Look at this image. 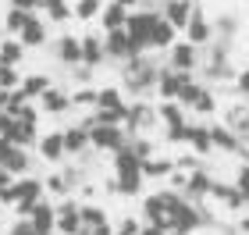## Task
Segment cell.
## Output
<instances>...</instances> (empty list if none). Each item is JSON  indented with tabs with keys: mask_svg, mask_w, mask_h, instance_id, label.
I'll return each instance as SVG.
<instances>
[{
	"mask_svg": "<svg viewBox=\"0 0 249 235\" xmlns=\"http://www.w3.org/2000/svg\"><path fill=\"white\" fill-rule=\"evenodd\" d=\"M121 89L124 93H135V96H146L150 89H157V78H160V68L153 64L150 54H139V57H128L121 68Z\"/></svg>",
	"mask_w": 249,
	"mask_h": 235,
	"instance_id": "cell-1",
	"label": "cell"
},
{
	"mask_svg": "<svg viewBox=\"0 0 249 235\" xmlns=\"http://www.w3.org/2000/svg\"><path fill=\"white\" fill-rule=\"evenodd\" d=\"M157 18H160V11H153V7H135L132 15H128V21H124V32L132 36V43H135V50H139V54L150 50V36H153Z\"/></svg>",
	"mask_w": 249,
	"mask_h": 235,
	"instance_id": "cell-2",
	"label": "cell"
},
{
	"mask_svg": "<svg viewBox=\"0 0 249 235\" xmlns=\"http://www.w3.org/2000/svg\"><path fill=\"white\" fill-rule=\"evenodd\" d=\"M89 128V139H93V150H104V153H118L124 143L132 139V132L124 125H107V121H93Z\"/></svg>",
	"mask_w": 249,
	"mask_h": 235,
	"instance_id": "cell-3",
	"label": "cell"
},
{
	"mask_svg": "<svg viewBox=\"0 0 249 235\" xmlns=\"http://www.w3.org/2000/svg\"><path fill=\"white\" fill-rule=\"evenodd\" d=\"M15 185H18L15 214H18V217H29V214H32V207H36L39 199L47 196V182H43V178H32V175H21Z\"/></svg>",
	"mask_w": 249,
	"mask_h": 235,
	"instance_id": "cell-4",
	"label": "cell"
},
{
	"mask_svg": "<svg viewBox=\"0 0 249 235\" xmlns=\"http://www.w3.org/2000/svg\"><path fill=\"white\" fill-rule=\"evenodd\" d=\"M160 121V110L150 107L146 100H135L128 104V121H124V128L132 132V136H150V128Z\"/></svg>",
	"mask_w": 249,
	"mask_h": 235,
	"instance_id": "cell-5",
	"label": "cell"
},
{
	"mask_svg": "<svg viewBox=\"0 0 249 235\" xmlns=\"http://www.w3.org/2000/svg\"><path fill=\"white\" fill-rule=\"evenodd\" d=\"M4 136L15 143V146H29V150H32V146L39 143V121H25V118H15V114H11Z\"/></svg>",
	"mask_w": 249,
	"mask_h": 235,
	"instance_id": "cell-6",
	"label": "cell"
},
{
	"mask_svg": "<svg viewBox=\"0 0 249 235\" xmlns=\"http://www.w3.org/2000/svg\"><path fill=\"white\" fill-rule=\"evenodd\" d=\"M213 36H217V25H213L207 18V11L196 4V15H192V21L185 25V39L196 43V47H207V43H213Z\"/></svg>",
	"mask_w": 249,
	"mask_h": 235,
	"instance_id": "cell-7",
	"label": "cell"
},
{
	"mask_svg": "<svg viewBox=\"0 0 249 235\" xmlns=\"http://www.w3.org/2000/svg\"><path fill=\"white\" fill-rule=\"evenodd\" d=\"M86 225H82V203H75V199H61L57 207V235H78Z\"/></svg>",
	"mask_w": 249,
	"mask_h": 235,
	"instance_id": "cell-8",
	"label": "cell"
},
{
	"mask_svg": "<svg viewBox=\"0 0 249 235\" xmlns=\"http://www.w3.org/2000/svg\"><path fill=\"white\" fill-rule=\"evenodd\" d=\"M104 47H107V57H114V61H128V57H139V50H135V43L132 36L124 29H110L107 36H104Z\"/></svg>",
	"mask_w": 249,
	"mask_h": 235,
	"instance_id": "cell-9",
	"label": "cell"
},
{
	"mask_svg": "<svg viewBox=\"0 0 249 235\" xmlns=\"http://www.w3.org/2000/svg\"><path fill=\"white\" fill-rule=\"evenodd\" d=\"M167 64L178 68V72H196L199 68V47H196V43H189V39L175 43V47L167 50Z\"/></svg>",
	"mask_w": 249,
	"mask_h": 235,
	"instance_id": "cell-10",
	"label": "cell"
},
{
	"mask_svg": "<svg viewBox=\"0 0 249 235\" xmlns=\"http://www.w3.org/2000/svg\"><path fill=\"white\" fill-rule=\"evenodd\" d=\"M36 153H39L47 164H61L64 157H68V146H64V128H53V132H47V136H39Z\"/></svg>",
	"mask_w": 249,
	"mask_h": 235,
	"instance_id": "cell-11",
	"label": "cell"
},
{
	"mask_svg": "<svg viewBox=\"0 0 249 235\" xmlns=\"http://www.w3.org/2000/svg\"><path fill=\"white\" fill-rule=\"evenodd\" d=\"M210 132H213V146H217V150H224V153H242L246 161H249L246 139H242L231 125H210Z\"/></svg>",
	"mask_w": 249,
	"mask_h": 235,
	"instance_id": "cell-12",
	"label": "cell"
},
{
	"mask_svg": "<svg viewBox=\"0 0 249 235\" xmlns=\"http://www.w3.org/2000/svg\"><path fill=\"white\" fill-rule=\"evenodd\" d=\"M53 57H57L64 68H78V64H82V39L64 32V36L53 43Z\"/></svg>",
	"mask_w": 249,
	"mask_h": 235,
	"instance_id": "cell-13",
	"label": "cell"
},
{
	"mask_svg": "<svg viewBox=\"0 0 249 235\" xmlns=\"http://www.w3.org/2000/svg\"><path fill=\"white\" fill-rule=\"evenodd\" d=\"M192 72H178V68H160V78H157V93H160L164 100H178V93H182V86H185V78Z\"/></svg>",
	"mask_w": 249,
	"mask_h": 235,
	"instance_id": "cell-14",
	"label": "cell"
},
{
	"mask_svg": "<svg viewBox=\"0 0 249 235\" xmlns=\"http://www.w3.org/2000/svg\"><path fill=\"white\" fill-rule=\"evenodd\" d=\"M160 15L171 21L175 29H185L189 21H192V15H196V4H192V0H164Z\"/></svg>",
	"mask_w": 249,
	"mask_h": 235,
	"instance_id": "cell-15",
	"label": "cell"
},
{
	"mask_svg": "<svg viewBox=\"0 0 249 235\" xmlns=\"http://www.w3.org/2000/svg\"><path fill=\"white\" fill-rule=\"evenodd\" d=\"M36 104L43 107V114H64V110H71L75 104H71V93H64V89H57V86H50L47 93H43Z\"/></svg>",
	"mask_w": 249,
	"mask_h": 235,
	"instance_id": "cell-16",
	"label": "cell"
},
{
	"mask_svg": "<svg viewBox=\"0 0 249 235\" xmlns=\"http://www.w3.org/2000/svg\"><path fill=\"white\" fill-rule=\"evenodd\" d=\"M29 221H32V225H36L39 232H57V207H53L50 199L43 196L39 203L32 207V214H29Z\"/></svg>",
	"mask_w": 249,
	"mask_h": 235,
	"instance_id": "cell-17",
	"label": "cell"
},
{
	"mask_svg": "<svg viewBox=\"0 0 249 235\" xmlns=\"http://www.w3.org/2000/svg\"><path fill=\"white\" fill-rule=\"evenodd\" d=\"M210 193H213V178L207 175V164L196 167V171H189V189H185V196L199 203V199H207Z\"/></svg>",
	"mask_w": 249,
	"mask_h": 235,
	"instance_id": "cell-18",
	"label": "cell"
},
{
	"mask_svg": "<svg viewBox=\"0 0 249 235\" xmlns=\"http://www.w3.org/2000/svg\"><path fill=\"white\" fill-rule=\"evenodd\" d=\"M175 43H178V29L160 15L157 25H153V36H150V50H171Z\"/></svg>",
	"mask_w": 249,
	"mask_h": 235,
	"instance_id": "cell-19",
	"label": "cell"
},
{
	"mask_svg": "<svg viewBox=\"0 0 249 235\" xmlns=\"http://www.w3.org/2000/svg\"><path fill=\"white\" fill-rule=\"evenodd\" d=\"M64 146H68V157H82L89 146H93L89 128H86V125H68V128H64Z\"/></svg>",
	"mask_w": 249,
	"mask_h": 235,
	"instance_id": "cell-20",
	"label": "cell"
},
{
	"mask_svg": "<svg viewBox=\"0 0 249 235\" xmlns=\"http://www.w3.org/2000/svg\"><path fill=\"white\" fill-rule=\"evenodd\" d=\"M107 61V47H104V39L100 36H82V64H89V68H100V64Z\"/></svg>",
	"mask_w": 249,
	"mask_h": 235,
	"instance_id": "cell-21",
	"label": "cell"
},
{
	"mask_svg": "<svg viewBox=\"0 0 249 235\" xmlns=\"http://www.w3.org/2000/svg\"><path fill=\"white\" fill-rule=\"evenodd\" d=\"M128 15H132V11L124 7V4H118V0H110V4H104V11H100V25H104L107 32H110V29H124V21H128Z\"/></svg>",
	"mask_w": 249,
	"mask_h": 235,
	"instance_id": "cell-22",
	"label": "cell"
},
{
	"mask_svg": "<svg viewBox=\"0 0 249 235\" xmlns=\"http://www.w3.org/2000/svg\"><path fill=\"white\" fill-rule=\"evenodd\" d=\"M114 157V175H128V171H142V157L132 150V143H124V146L118 153H110Z\"/></svg>",
	"mask_w": 249,
	"mask_h": 235,
	"instance_id": "cell-23",
	"label": "cell"
},
{
	"mask_svg": "<svg viewBox=\"0 0 249 235\" xmlns=\"http://www.w3.org/2000/svg\"><path fill=\"white\" fill-rule=\"evenodd\" d=\"M53 86V78L47 72H32V75H21V93H25L29 100H39L47 89Z\"/></svg>",
	"mask_w": 249,
	"mask_h": 235,
	"instance_id": "cell-24",
	"label": "cell"
},
{
	"mask_svg": "<svg viewBox=\"0 0 249 235\" xmlns=\"http://www.w3.org/2000/svg\"><path fill=\"white\" fill-rule=\"evenodd\" d=\"M18 39L25 43V47L32 50V47H47V21H39L36 15L29 18V25L18 32Z\"/></svg>",
	"mask_w": 249,
	"mask_h": 235,
	"instance_id": "cell-25",
	"label": "cell"
},
{
	"mask_svg": "<svg viewBox=\"0 0 249 235\" xmlns=\"http://www.w3.org/2000/svg\"><path fill=\"white\" fill-rule=\"evenodd\" d=\"M189 146H192V153H199V157H207V153L217 150V146H213V132H210V125H192Z\"/></svg>",
	"mask_w": 249,
	"mask_h": 235,
	"instance_id": "cell-26",
	"label": "cell"
},
{
	"mask_svg": "<svg viewBox=\"0 0 249 235\" xmlns=\"http://www.w3.org/2000/svg\"><path fill=\"white\" fill-rule=\"evenodd\" d=\"M4 167L11 175H29V167H32V157H29V146H11V153H7V161H4Z\"/></svg>",
	"mask_w": 249,
	"mask_h": 235,
	"instance_id": "cell-27",
	"label": "cell"
},
{
	"mask_svg": "<svg viewBox=\"0 0 249 235\" xmlns=\"http://www.w3.org/2000/svg\"><path fill=\"white\" fill-rule=\"evenodd\" d=\"M118 178V196H139L142 193V182H146V175L142 171H128V175H114Z\"/></svg>",
	"mask_w": 249,
	"mask_h": 235,
	"instance_id": "cell-28",
	"label": "cell"
},
{
	"mask_svg": "<svg viewBox=\"0 0 249 235\" xmlns=\"http://www.w3.org/2000/svg\"><path fill=\"white\" fill-rule=\"evenodd\" d=\"M25 104H29V96L21 93V86H18V89H0V107H4L7 114H15V118H18Z\"/></svg>",
	"mask_w": 249,
	"mask_h": 235,
	"instance_id": "cell-29",
	"label": "cell"
},
{
	"mask_svg": "<svg viewBox=\"0 0 249 235\" xmlns=\"http://www.w3.org/2000/svg\"><path fill=\"white\" fill-rule=\"evenodd\" d=\"M171 171H175L171 157H150V161H142V175L146 178H167Z\"/></svg>",
	"mask_w": 249,
	"mask_h": 235,
	"instance_id": "cell-30",
	"label": "cell"
},
{
	"mask_svg": "<svg viewBox=\"0 0 249 235\" xmlns=\"http://www.w3.org/2000/svg\"><path fill=\"white\" fill-rule=\"evenodd\" d=\"M157 110H160V121H164V128H167V125H182L189 107H185V104H178V100H164V104L157 107Z\"/></svg>",
	"mask_w": 249,
	"mask_h": 235,
	"instance_id": "cell-31",
	"label": "cell"
},
{
	"mask_svg": "<svg viewBox=\"0 0 249 235\" xmlns=\"http://www.w3.org/2000/svg\"><path fill=\"white\" fill-rule=\"evenodd\" d=\"M43 11H47L50 21H61V25L75 18V7L68 4V0H43Z\"/></svg>",
	"mask_w": 249,
	"mask_h": 235,
	"instance_id": "cell-32",
	"label": "cell"
},
{
	"mask_svg": "<svg viewBox=\"0 0 249 235\" xmlns=\"http://www.w3.org/2000/svg\"><path fill=\"white\" fill-rule=\"evenodd\" d=\"M124 104H128V100H124V93H121L118 86H104L93 110H114V107H124Z\"/></svg>",
	"mask_w": 249,
	"mask_h": 235,
	"instance_id": "cell-33",
	"label": "cell"
},
{
	"mask_svg": "<svg viewBox=\"0 0 249 235\" xmlns=\"http://www.w3.org/2000/svg\"><path fill=\"white\" fill-rule=\"evenodd\" d=\"M25 43H21V39H4V43H0V61H4V64H15V68H18V61L21 57H25Z\"/></svg>",
	"mask_w": 249,
	"mask_h": 235,
	"instance_id": "cell-34",
	"label": "cell"
},
{
	"mask_svg": "<svg viewBox=\"0 0 249 235\" xmlns=\"http://www.w3.org/2000/svg\"><path fill=\"white\" fill-rule=\"evenodd\" d=\"M29 18H32V11H21V7H15V4H11V7H7V18H4V29L18 36V32L29 25Z\"/></svg>",
	"mask_w": 249,
	"mask_h": 235,
	"instance_id": "cell-35",
	"label": "cell"
},
{
	"mask_svg": "<svg viewBox=\"0 0 249 235\" xmlns=\"http://www.w3.org/2000/svg\"><path fill=\"white\" fill-rule=\"evenodd\" d=\"M189 110H196V114H203V118H210L213 110H217V93H213V89H207V86H203V93L196 96V104H192Z\"/></svg>",
	"mask_w": 249,
	"mask_h": 235,
	"instance_id": "cell-36",
	"label": "cell"
},
{
	"mask_svg": "<svg viewBox=\"0 0 249 235\" xmlns=\"http://www.w3.org/2000/svg\"><path fill=\"white\" fill-rule=\"evenodd\" d=\"M100 11H104V0H78L75 4V21H100Z\"/></svg>",
	"mask_w": 249,
	"mask_h": 235,
	"instance_id": "cell-37",
	"label": "cell"
},
{
	"mask_svg": "<svg viewBox=\"0 0 249 235\" xmlns=\"http://www.w3.org/2000/svg\"><path fill=\"white\" fill-rule=\"evenodd\" d=\"M104 221H110V217L100 203H82V225L86 228H96V225H104Z\"/></svg>",
	"mask_w": 249,
	"mask_h": 235,
	"instance_id": "cell-38",
	"label": "cell"
},
{
	"mask_svg": "<svg viewBox=\"0 0 249 235\" xmlns=\"http://www.w3.org/2000/svg\"><path fill=\"white\" fill-rule=\"evenodd\" d=\"M171 146H182V143H189L192 139V125L189 121H182V125H167V136H164Z\"/></svg>",
	"mask_w": 249,
	"mask_h": 235,
	"instance_id": "cell-39",
	"label": "cell"
},
{
	"mask_svg": "<svg viewBox=\"0 0 249 235\" xmlns=\"http://www.w3.org/2000/svg\"><path fill=\"white\" fill-rule=\"evenodd\" d=\"M96 100H100V89H93V86H82V89H75V93H71V104L75 107H96Z\"/></svg>",
	"mask_w": 249,
	"mask_h": 235,
	"instance_id": "cell-40",
	"label": "cell"
},
{
	"mask_svg": "<svg viewBox=\"0 0 249 235\" xmlns=\"http://www.w3.org/2000/svg\"><path fill=\"white\" fill-rule=\"evenodd\" d=\"M18 86H21L18 68H15V64H4V61H0V89H18Z\"/></svg>",
	"mask_w": 249,
	"mask_h": 235,
	"instance_id": "cell-41",
	"label": "cell"
},
{
	"mask_svg": "<svg viewBox=\"0 0 249 235\" xmlns=\"http://www.w3.org/2000/svg\"><path fill=\"white\" fill-rule=\"evenodd\" d=\"M203 93V86L196 82V78H185V86H182V93H178V104H185V107H192V104H196V96Z\"/></svg>",
	"mask_w": 249,
	"mask_h": 235,
	"instance_id": "cell-42",
	"label": "cell"
},
{
	"mask_svg": "<svg viewBox=\"0 0 249 235\" xmlns=\"http://www.w3.org/2000/svg\"><path fill=\"white\" fill-rule=\"evenodd\" d=\"M43 182H47V193H53V196H68L71 193V185H68V178H64V171H57V175H50V178H43Z\"/></svg>",
	"mask_w": 249,
	"mask_h": 235,
	"instance_id": "cell-43",
	"label": "cell"
},
{
	"mask_svg": "<svg viewBox=\"0 0 249 235\" xmlns=\"http://www.w3.org/2000/svg\"><path fill=\"white\" fill-rule=\"evenodd\" d=\"M7 235H53V232H39L36 225H32L29 217H18V221H11V228Z\"/></svg>",
	"mask_w": 249,
	"mask_h": 235,
	"instance_id": "cell-44",
	"label": "cell"
},
{
	"mask_svg": "<svg viewBox=\"0 0 249 235\" xmlns=\"http://www.w3.org/2000/svg\"><path fill=\"white\" fill-rule=\"evenodd\" d=\"M128 143H132V150L139 153L142 161H150V157H153V139H150V136H132Z\"/></svg>",
	"mask_w": 249,
	"mask_h": 235,
	"instance_id": "cell-45",
	"label": "cell"
},
{
	"mask_svg": "<svg viewBox=\"0 0 249 235\" xmlns=\"http://www.w3.org/2000/svg\"><path fill=\"white\" fill-rule=\"evenodd\" d=\"M231 185L239 189V193H246V196H249V161H242V167L235 171V182H231Z\"/></svg>",
	"mask_w": 249,
	"mask_h": 235,
	"instance_id": "cell-46",
	"label": "cell"
},
{
	"mask_svg": "<svg viewBox=\"0 0 249 235\" xmlns=\"http://www.w3.org/2000/svg\"><path fill=\"white\" fill-rule=\"evenodd\" d=\"M142 232V217H121L118 235H139Z\"/></svg>",
	"mask_w": 249,
	"mask_h": 235,
	"instance_id": "cell-47",
	"label": "cell"
},
{
	"mask_svg": "<svg viewBox=\"0 0 249 235\" xmlns=\"http://www.w3.org/2000/svg\"><path fill=\"white\" fill-rule=\"evenodd\" d=\"M15 203H18V185L11 182V185L0 189V207H15Z\"/></svg>",
	"mask_w": 249,
	"mask_h": 235,
	"instance_id": "cell-48",
	"label": "cell"
},
{
	"mask_svg": "<svg viewBox=\"0 0 249 235\" xmlns=\"http://www.w3.org/2000/svg\"><path fill=\"white\" fill-rule=\"evenodd\" d=\"M175 164L185 167V171H196V167H203V157H199V153H185V157H178Z\"/></svg>",
	"mask_w": 249,
	"mask_h": 235,
	"instance_id": "cell-49",
	"label": "cell"
},
{
	"mask_svg": "<svg viewBox=\"0 0 249 235\" xmlns=\"http://www.w3.org/2000/svg\"><path fill=\"white\" fill-rule=\"evenodd\" d=\"M235 89H239L242 96H249V68H242L239 75H235Z\"/></svg>",
	"mask_w": 249,
	"mask_h": 235,
	"instance_id": "cell-50",
	"label": "cell"
},
{
	"mask_svg": "<svg viewBox=\"0 0 249 235\" xmlns=\"http://www.w3.org/2000/svg\"><path fill=\"white\" fill-rule=\"evenodd\" d=\"M11 4L21 7V11H32V15H36V11H43V0H11Z\"/></svg>",
	"mask_w": 249,
	"mask_h": 235,
	"instance_id": "cell-51",
	"label": "cell"
},
{
	"mask_svg": "<svg viewBox=\"0 0 249 235\" xmlns=\"http://www.w3.org/2000/svg\"><path fill=\"white\" fill-rule=\"evenodd\" d=\"M139 235H171V228H164V225H150V221H142V232Z\"/></svg>",
	"mask_w": 249,
	"mask_h": 235,
	"instance_id": "cell-52",
	"label": "cell"
},
{
	"mask_svg": "<svg viewBox=\"0 0 249 235\" xmlns=\"http://www.w3.org/2000/svg\"><path fill=\"white\" fill-rule=\"evenodd\" d=\"M11 146H15V143H11L7 136H0V164L7 161V153H11Z\"/></svg>",
	"mask_w": 249,
	"mask_h": 235,
	"instance_id": "cell-53",
	"label": "cell"
},
{
	"mask_svg": "<svg viewBox=\"0 0 249 235\" xmlns=\"http://www.w3.org/2000/svg\"><path fill=\"white\" fill-rule=\"evenodd\" d=\"M96 235H118V232L110 228V221H104V225H96Z\"/></svg>",
	"mask_w": 249,
	"mask_h": 235,
	"instance_id": "cell-54",
	"label": "cell"
},
{
	"mask_svg": "<svg viewBox=\"0 0 249 235\" xmlns=\"http://www.w3.org/2000/svg\"><path fill=\"white\" fill-rule=\"evenodd\" d=\"M7 121H11V114H7V110H4V107H0V136H4V128H7Z\"/></svg>",
	"mask_w": 249,
	"mask_h": 235,
	"instance_id": "cell-55",
	"label": "cell"
},
{
	"mask_svg": "<svg viewBox=\"0 0 249 235\" xmlns=\"http://www.w3.org/2000/svg\"><path fill=\"white\" fill-rule=\"evenodd\" d=\"M239 232H242V235H249V214H242V217H239Z\"/></svg>",
	"mask_w": 249,
	"mask_h": 235,
	"instance_id": "cell-56",
	"label": "cell"
},
{
	"mask_svg": "<svg viewBox=\"0 0 249 235\" xmlns=\"http://www.w3.org/2000/svg\"><path fill=\"white\" fill-rule=\"evenodd\" d=\"M118 4H124V7H128V11H135V7H139V4H142V0H118Z\"/></svg>",
	"mask_w": 249,
	"mask_h": 235,
	"instance_id": "cell-57",
	"label": "cell"
},
{
	"mask_svg": "<svg viewBox=\"0 0 249 235\" xmlns=\"http://www.w3.org/2000/svg\"><path fill=\"white\" fill-rule=\"evenodd\" d=\"M78 235H96V228H82V232H78Z\"/></svg>",
	"mask_w": 249,
	"mask_h": 235,
	"instance_id": "cell-58",
	"label": "cell"
},
{
	"mask_svg": "<svg viewBox=\"0 0 249 235\" xmlns=\"http://www.w3.org/2000/svg\"><path fill=\"white\" fill-rule=\"evenodd\" d=\"M4 225H7V221H4V214H0V228H4Z\"/></svg>",
	"mask_w": 249,
	"mask_h": 235,
	"instance_id": "cell-59",
	"label": "cell"
}]
</instances>
